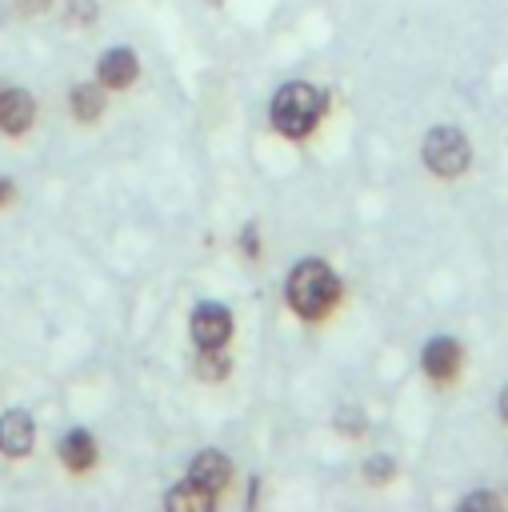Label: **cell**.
Here are the masks:
<instances>
[{
	"label": "cell",
	"mask_w": 508,
	"mask_h": 512,
	"mask_svg": "<svg viewBox=\"0 0 508 512\" xmlns=\"http://www.w3.org/2000/svg\"><path fill=\"white\" fill-rule=\"evenodd\" d=\"M396 476V464L388 460V456H372V460H364V480L368 484H388Z\"/></svg>",
	"instance_id": "5bb4252c"
},
{
	"label": "cell",
	"mask_w": 508,
	"mask_h": 512,
	"mask_svg": "<svg viewBox=\"0 0 508 512\" xmlns=\"http://www.w3.org/2000/svg\"><path fill=\"white\" fill-rule=\"evenodd\" d=\"M60 460H64V468H72V472H88V468L96 464V440H92L84 428L68 432V436L60 440Z\"/></svg>",
	"instance_id": "30bf717a"
},
{
	"label": "cell",
	"mask_w": 508,
	"mask_h": 512,
	"mask_svg": "<svg viewBox=\"0 0 508 512\" xmlns=\"http://www.w3.org/2000/svg\"><path fill=\"white\" fill-rule=\"evenodd\" d=\"M232 336V312L224 304H200L192 312V340L200 348H224Z\"/></svg>",
	"instance_id": "8992f818"
},
{
	"label": "cell",
	"mask_w": 508,
	"mask_h": 512,
	"mask_svg": "<svg viewBox=\"0 0 508 512\" xmlns=\"http://www.w3.org/2000/svg\"><path fill=\"white\" fill-rule=\"evenodd\" d=\"M460 364H464V348H460L452 336H436V340H428L424 352H420V368H424V376L436 380V384H452L456 372H460Z\"/></svg>",
	"instance_id": "277c9868"
},
{
	"label": "cell",
	"mask_w": 508,
	"mask_h": 512,
	"mask_svg": "<svg viewBox=\"0 0 508 512\" xmlns=\"http://www.w3.org/2000/svg\"><path fill=\"white\" fill-rule=\"evenodd\" d=\"M96 76H100L104 88H116L120 92V88H128L140 76V60H136L132 48H108L100 56V64H96Z\"/></svg>",
	"instance_id": "ba28073f"
},
{
	"label": "cell",
	"mask_w": 508,
	"mask_h": 512,
	"mask_svg": "<svg viewBox=\"0 0 508 512\" xmlns=\"http://www.w3.org/2000/svg\"><path fill=\"white\" fill-rule=\"evenodd\" d=\"M420 156H424L428 172H436V176L452 180V176H460V172L468 168L472 148H468V140H464V132H460V128H452V124H436V128L424 136Z\"/></svg>",
	"instance_id": "3957f363"
},
{
	"label": "cell",
	"mask_w": 508,
	"mask_h": 512,
	"mask_svg": "<svg viewBox=\"0 0 508 512\" xmlns=\"http://www.w3.org/2000/svg\"><path fill=\"white\" fill-rule=\"evenodd\" d=\"M228 372H232V360H228L220 348H200V356H196V376H200L204 384H220Z\"/></svg>",
	"instance_id": "7c38bea8"
},
{
	"label": "cell",
	"mask_w": 508,
	"mask_h": 512,
	"mask_svg": "<svg viewBox=\"0 0 508 512\" xmlns=\"http://www.w3.org/2000/svg\"><path fill=\"white\" fill-rule=\"evenodd\" d=\"M12 192H16V184H12L8 176H0V208H4V204H12Z\"/></svg>",
	"instance_id": "d6986e66"
},
{
	"label": "cell",
	"mask_w": 508,
	"mask_h": 512,
	"mask_svg": "<svg viewBox=\"0 0 508 512\" xmlns=\"http://www.w3.org/2000/svg\"><path fill=\"white\" fill-rule=\"evenodd\" d=\"M320 112H324V96L304 80H292V84L276 88L272 108H268L272 128L280 136H288V140H304L320 124Z\"/></svg>",
	"instance_id": "7a4b0ae2"
},
{
	"label": "cell",
	"mask_w": 508,
	"mask_h": 512,
	"mask_svg": "<svg viewBox=\"0 0 508 512\" xmlns=\"http://www.w3.org/2000/svg\"><path fill=\"white\" fill-rule=\"evenodd\" d=\"M284 296H288V304H292L296 316H304V320H324L328 308H332L336 296H340V280H336V272H332L324 260H300V264L292 268V276H288Z\"/></svg>",
	"instance_id": "6da1fadb"
},
{
	"label": "cell",
	"mask_w": 508,
	"mask_h": 512,
	"mask_svg": "<svg viewBox=\"0 0 508 512\" xmlns=\"http://www.w3.org/2000/svg\"><path fill=\"white\" fill-rule=\"evenodd\" d=\"M32 444H36V424H32V416L20 412V408L4 412V416H0V452L12 456V460H20V456L32 452Z\"/></svg>",
	"instance_id": "52a82bcc"
},
{
	"label": "cell",
	"mask_w": 508,
	"mask_h": 512,
	"mask_svg": "<svg viewBox=\"0 0 508 512\" xmlns=\"http://www.w3.org/2000/svg\"><path fill=\"white\" fill-rule=\"evenodd\" d=\"M500 416L508 420V384H504V392H500Z\"/></svg>",
	"instance_id": "44dd1931"
},
{
	"label": "cell",
	"mask_w": 508,
	"mask_h": 512,
	"mask_svg": "<svg viewBox=\"0 0 508 512\" xmlns=\"http://www.w3.org/2000/svg\"><path fill=\"white\" fill-rule=\"evenodd\" d=\"M336 428H340L344 436H360V432L368 428V420H364L360 408H340V412H336Z\"/></svg>",
	"instance_id": "9a60e30c"
},
{
	"label": "cell",
	"mask_w": 508,
	"mask_h": 512,
	"mask_svg": "<svg viewBox=\"0 0 508 512\" xmlns=\"http://www.w3.org/2000/svg\"><path fill=\"white\" fill-rule=\"evenodd\" d=\"M240 248H244L248 256H260V236H256V224H244V232H240Z\"/></svg>",
	"instance_id": "ac0fdd59"
},
{
	"label": "cell",
	"mask_w": 508,
	"mask_h": 512,
	"mask_svg": "<svg viewBox=\"0 0 508 512\" xmlns=\"http://www.w3.org/2000/svg\"><path fill=\"white\" fill-rule=\"evenodd\" d=\"M32 120H36V100H32L24 88L0 92V132L20 136V132L32 128Z\"/></svg>",
	"instance_id": "9c48e42d"
},
{
	"label": "cell",
	"mask_w": 508,
	"mask_h": 512,
	"mask_svg": "<svg viewBox=\"0 0 508 512\" xmlns=\"http://www.w3.org/2000/svg\"><path fill=\"white\" fill-rule=\"evenodd\" d=\"M68 20L72 24H92L96 20V0H68Z\"/></svg>",
	"instance_id": "2e32d148"
},
{
	"label": "cell",
	"mask_w": 508,
	"mask_h": 512,
	"mask_svg": "<svg viewBox=\"0 0 508 512\" xmlns=\"http://www.w3.org/2000/svg\"><path fill=\"white\" fill-rule=\"evenodd\" d=\"M100 112H104L100 88H96V84H76V88H72V116H76L80 124H96Z\"/></svg>",
	"instance_id": "8fae6325"
},
{
	"label": "cell",
	"mask_w": 508,
	"mask_h": 512,
	"mask_svg": "<svg viewBox=\"0 0 508 512\" xmlns=\"http://www.w3.org/2000/svg\"><path fill=\"white\" fill-rule=\"evenodd\" d=\"M212 4H216V0H212Z\"/></svg>",
	"instance_id": "7402d4cb"
},
{
	"label": "cell",
	"mask_w": 508,
	"mask_h": 512,
	"mask_svg": "<svg viewBox=\"0 0 508 512\" xmlns=\"http://www.w3.org/2000/svg\"><path fill=\"white\" fill-rule=\"evenodd\" d=\"M164 504H168V508H192V512H200V508H208V504H212V496H208V492H200V488H192V484L184 480L180 488H172V492L164 496Z\"/></svg>",
	"instance_id": "4fadbf2b"
},
{
	"label": "cell",
	"mask_w": 508,
	"mask_h": 512,
	"mask_svg": "<svg viewBox=\"0 0 508 512\" xmlns=\"http://www.w3.org/2000/svg\"><path fill=\"white\" fill-rule=\"evenodd\" d=\"M48 4H52V0H20V8H24V12H44Z\"/></svg>",
	"instance_id": "ffe728a7"
},
{
	"label": "cell",
	"mask_w": 508,
	"mask_h": 512,
	"mask_svg": "<svg viewBox=\"0 0 508 512\" xmlns=\"http://www.w3.org/2000/svg\"><path fill=\"white\" fill-rule=\"evenodd\" d=\"M460 508H500V496H492V492H472V496L460 500Z\"/></svg>",
	"instance_id": "e0dca14e"
},
{
	"label": "cell",
	"mask_w": 508,
	"mask_h": 512,
	"mask_svg": "<svg viewBox=\"0 0 508 512\" xmlns=\"http://www.w3.org/2000/svg\"><path fill=\"white\" fill-rule=\"evenodd\" d=\"M228 480H232V460H228L224 452L204 448L200 456H192V464H188V484H192V488L216 496V492L228 488Z\"/></svg>",
	"instance_id": "5b68a950"
}]
</instances>
